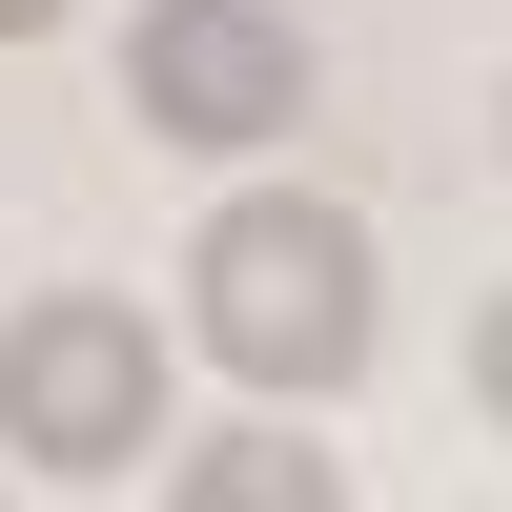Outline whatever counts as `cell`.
Wrapping results in <instances>:
<instances>
[{"mask_svg":"<svg viewBox=\"0 0 512 512\" xmlns=\"http://www.w3.org/2000/svg\"><path fill=\"white\" fill-rule=\"evenodd\" d=\"M185 287H205V349H226L267 410H308V390H349V369H369V226H349V205H308V185L205 205Z\"/></svg>","mask_w":512,"mask_h":512,"instance_id":"6da1fadb","label":"cell"},{"mask_svg":"<svg viewBox=\"0 0 512 512\" xmlns=\"http://www.w3.org/2000/svg\"><path fill=\"white\" fill-rule=\"evenodd\" d=\"M0 451H41V472H144L164 451V328L123 308V287L0 308Z\"/></svg>","mask_w":512,"mask_h":512,"instance_id":"7a4b0ae2","label":"cell"},{"mask_svg":"<svg viewBox=\"0 0 512 512\" xmlns=\"http://www.w3.org/2000/svg\"><path fill=\"white\" fill-rule=\"evenodd\" d=\"M123 103H144V144H287L308 123V21L287 0H144V41H123Z\"/></svg>","mask_w":512,"mask_h":512,"instance_id":"3957f363","label":"cell"},{"mask_svg":"<svg viewBox=\"0 0 512 512\" xmlns=\"http://www.w3.org/2000/svg\"><path fill=\"white\" fill-rule=\"evenodd\" d=\"M164 512H349V472H328L287 410H246V431H205V451H164Z\"/></svg>","mask_w":512,"mask_h":512,"instance_id":"277c9868","label":"cell"},{"mask_svg":"<svg viewBox=\"0 0 512 512\" xmlns=\"http://www.w3.org/2000/svg\"><path fill=\"white\" fill-rule=\"evenodd\" d=\"M472 410H492V431H512V287H492V308H472Z\"/></svg>","mask_w":512,"mask_h":512,"instance_id":"5b68a950","label":"cell"},{"mask_svg":"<svg viewBox=\"0 0 512 512\" xmlns=\"http://www.w3.org/2000/svg\"><path fill=\"white\" fill-rule=\"evenodd\" d=\"M41 21H62V0H0V41H41Z\"/></svg>","mask_w":512,"mask_h":512,"instance_id":"8992f818","label":"cell"}]
</instances>
